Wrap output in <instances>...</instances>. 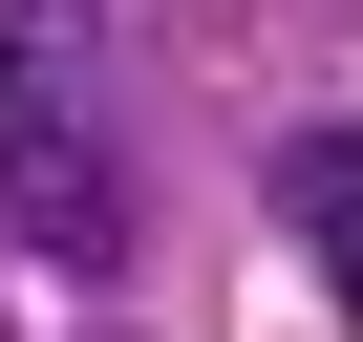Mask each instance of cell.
<instances>
[{"instance_id":"6da1fadb","label":"cell","mask_w":363,"mask_h":342,"mask_svg":"<svg viewBox=\"0 0 363 342\" xmlns=\"http://www.w3.org/2000/svg\"><path fill=\"white\" fill-rule=\"evenodd\" d=\"M0 236L43 278H128V43H107V0H0Z\"/></svg>"},{"instance_id":"7a4b0ae2","label":"cell","mask_w":363,"mask_h":342,"mask_svg":"<svg viewBox=\"0 0 363 342\" xmlns=\"http://www.w3.org/2000/svg\"><path fill=\"white\" fill-rule=\"evenodd\" d=\"M278 214H299V257H320V299L363 321V128H299V150H278Z\"/></svg>"}]
</instances>
